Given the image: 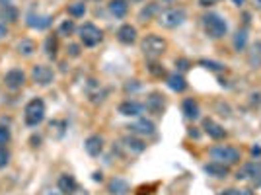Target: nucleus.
<instances>
[{
  "mask_svg": "<svg viewBox=\"0 0 261 195\" xmlns=\"http://www.w3.org/2000/svg\"><path fill=\"white\" fill-rule=\"evenodd\" d=\"M6 35H8V23L0 18V39H4Z\"/></svg>",
  "mask_w": 261,
  "mask_h": 195,
  "instance_id": "obj_35",
  "label": "nucleus"
},
{
  "mask_svg": "<svg viewBox=\"0 0 261 195\" xmlns=\"http://www.w3.org/2000/svg\"><path fill=\"white\" fill-rule=\"evenodd\" d=\"M47 195H61V193H57V191H49Z\"/></svg>",
  "mask_w": 261,
  "mask_h": 195,
  "instance_id": "obj_46",
  "label": "nucleus"
},
{
  "mask_svg": "<svg viewBox=\"0 0 261 195\" xmlns=\"http://www.w3.org/2000/svg\"><path fill=\"white\" fill-rule=\"evenodd\" d=\"M248 65L251 68H261V41H255L250 47V51H248Z\"/></svg>",
  "mask_w": 261,
  "mask_h": 195,
  "instance_id": "obj_22",
  "label": "nucleus"
},
{
  "mask_svg": "<svg viewBox=\"0 0 261 195\" xmlns=\"http://www.w3.org/2000/svg\"><path fill=\"white\" fill-rule=\"evenodd\" d=\"M8 141H10V129L0 127V144H6Z\"/></svg>",
  "mask_w": 261,
  "mask_h": 195,
  "instance_id": "obj_34",
  "label": "nucleus"
},
{
  "mask_svg": "<svg viewBox=\"0 0 261 195\" xmlns=\"http://www.w3.org/2000/svg\"><path fill=\"white\" fill-rule=\"evenodd\" d=\"M156 14H160V8H158L156 2H150V4H146V6H142L141 8V12H139V20H141V22H148V20H152Z\"/></svg>",
  "mask_w": 261,
  "mask_h": 195,
  "instance_id": "obj_25",
  "label": "nucleus"
},
{
  "mask_svg": "<svg viewBox=\"0 0 261 195\" xmlns=\"http://www.w3.org/2000/svg\"><path fill=\"white\" fill-rule=\"evenodd\" d=\"M148 68H150V72H152V75H156V76H162L164 75V68L160 65H150Z\"/></svg>",
  "mask_w": 261,
  "mask_h": 195,
  "instance_id": "obj_38",
  "label": "nucleus"
},
{
  "mask_svg": "<svg viewBox=\"0 0 261 195\" xmlns=\"http://www.w3.org/2000/svg\"><path fill=\"white\" fill-rule=\"evenodd\" d=\"M130 2H141V0H130Z\"/></svg>",
  "mask_w": 261,
  "mask_h": 195,
  "instance_id": "obj_48",
  "label": "nucleus"
},
{
  "mask_svg": "<svg viewBox=\"0 0 261 195\" xmlns=\"http://www.w3.org/2000/svg\"><path fill=\"white\" fill-rule=\"evenodd\" d=\"M103 180V174L101 172H94V182H101Z\"/></svg>",
  "mask_w": 261,
  "mask_h": 195,
  "instance_id": "obj_40",
  "label": "nucleus"
},
{
  "mask_svg": "<svg viewBox=\"0 0 261 195\" xmlns=\"http://www.w3.org/2000/svg\"><path fill=\"white\" fill-rule=\"evenodd\" d=\"M129 129H130V133L141 135V137H152L154 131H156V127H154V123L150 119H144V117H141L137 123L129 125Z\"/></svg>",
  "mask_w": 261,
  "mask_h": 195,
  "instance_id": "obj_14",
  "label": "nucleus"
},
{
  "mask_svg": "<svg viewBox=\"0 0 261 195\" xmlns=\"http://www.w3.org/2000/svg\"><path fill=\"white\" fill-rule=\"evenodd\" d=\"M78 35H80V41L84 43V47H96V45H99L101 39H103V32L99 30L98 26H94V23H84V26H80Z\"/></svg>",
  "mask_w": 261,
  "mask_h": 195,
  "instance_id": "obj_6",
  "label": "nucleus"
},
{
  "mask_svg": "<svg viewBox=\"0 0 261 195\" xmlns=\"http://www.w3.org/2000/svg\"><path fill=\"white\" fill-rule=\"evenodd\" d=\"M84 149L90 156H99L103 151V137L101 135H90L84 141Z\"/></svg>",
  "mask_w": 261,
  "mask_h": 195,
  "instance_id": "obj_16",
  "label": "nucleus"
},
{
  "mask_svg": "<svg viewBox=\"0 0 261 195\" xmlns=\"http://www.w3.org/2000/svg\"><path fill=\"white\" fill-rule=\"evenodd\" d=\"M57 187H59V193L61 195H74L78 191V184L74 180V176L70 174H63L57 182Z\"/></svg>",
  "mask_w": 261,
  "mask_h": 195,
  "instance_id": "obj_12",
  "label": "nucleus"
},
{
  "mask_svg": "<svg viewBox=\"0 0 261 195\" xmlns=\"http://www.w3.org/2000/svg\"><path fill=\"white\" fill-rule=\"evenodd\" d=\"M203 30L211 39H220L228 32V23L217 12H207L203 16Z\"/></svg>",
  "mask_w": 261,
  "mask_h": 195,
  "instance_id": "obj_1",
  "label": "nucleus"
},
{
  "mask_svg": "<svg viewBox=\"0 0 261 195\" xmlns=\"http://www.w3.org/2000/svg\"><path fill=\"white\" fill-rule=\"evenodd\" d=\"M32 80L39 86H49L55 80L53 68L47 65H35L32 68Z\"/></svg>",
  "mask_w": 261,
  "mask_h": 195,
  "instance_id": "obj_8",
  "label": "nucleus"
},
{
  "mask_svg": "<svg viewBox=\"0 0 261 195\" xmlns=\"http://www.w3.org/2000/svg\"><path fill=\"white\" fill-rule=\"evenodd\" d=\"M123 144H125V149L130 152H135V154H141V152L146 151V144L139 139V137H135V135H127V137H123Z\"/></svg>",
  "mask_w": 261,
  "mask_h": 195,
  "instance_id": "obj_21",
  "label": "nucleus"
},
{
  "mask_svg": "<svg viewBox=\"0 0 261 195\" xmlns=\"http://www.w3.org/2000/svg\"><path fill=\"white\" fill-rule=\"evenodd\" d=\"M57 49H59V41H57V35H49L43 43V51L49 59H55L57 57Z\"/></svg>",
  "mask_w": 261,
  "mask_h": 195,
  "instance_id": "obj_26",
  "label": "nucleus"
},
{
  "mask_svg": "<svg viewBox=\"0 0 261 195\" xmlns=\"http://www.w3.org/2000/svg\"><path fill=\"white\" fill-rule=\"evenodd\" d=\"M203 170H205V174H208L211 178H226L230 174V166H226V164H222V162H211V164H205Z\"/></svg>",
  "mask_w": 261,
  "mask_h": 195,
  "instance_id": "obj_18",
  "label": "nucleus"
},
{
  "mask_svg": "<svg viewBox=\"0 0 261 195\" xmlns=\"http://www.w3.org/2000/svg\"><path fill=\"white\" fill-rule=\"evenodd\" d=\"M0 12H2V16H4L8 22H16V20H18V10L14 8V4H10V2H8V4H2V10Z\"/></svg>",
  "mask_w": 261,
  "mask_h": 195,
  "instance_id": "obj_30",
  "label": "nucleus"
},
{
  "mask_svg": "<svg viewBox=\"0 0 261 195\" xmlns=\"http://www.w3.org/2000/svg\"><path fill=\"white\" fill-rule=\"evenodd\" d=\"M16 51L23 57H30V55L35 53V43H33L32 39H22V41H18L16 45Z\"/></svg>",
  "mask_w": 261,
  "mask_h": 195,
  "instance_id": "obj_27",
  "label": "nucleus"
},
{
  "mask_svg": "<svg viewBox=\"0 0 261 195\" xmlns=\"http://www.w3.org/2000/svg\"><path fill=\"white\" fill-rule=\"evenodd\" d=\"M244 2H246V0H234V4H236V6H242Z\"/></svg>",
  "mask_w": 261,
  "mask_h": 195,
  "instance_id": "obj_43",
  "label": "nucleus"
},
{
  "mask_svg": "<svg viewBox=\"0 0 261 195\" xmlns=\"http://www.w3.org/2000/svg\"><path fill=\"white\" fill-rule=\"evenodd\" d=\"M10 164V151L6 149V144H0V170L6 168Z\"/></svg>",
  "mask_w": 261,
  "mask_h": 195,
  "instance_id": "obj_33",
  "label": "nucleus"
},
{
  "mask_svg": "<svg viewBox=\"0 0 261 195\" xmlns=\"http://www.w3.org/2000/svg\"><path fill=\"white\" fill-rule=\"evenodd\" d=\"M175 66H177L179 70H187V68H189V61H187V59H177V61H175Z\"/></svg>",
  "mask_w": 261,
  "mask_h": 195,
  "instance_id": "obj_36",
  "label": "nucleus"
},
{
  "mask_svg": "<svg viewBox=\"0 0 261 195\" xmlns=\"http://www.w3.org/2000/svg\"><path fill=\"white\" fill-rule=\"evenodd\" d=\"M238 180H250L251 185L259 187L261 185V162L253 160V162H248L242 166V170H238L236 174Z\"/></svg>",
  "mask_w": 261,
  "mask_h": 195,
  "instance_id": "obj_7",
  "label": "nucleus"
},
{
  "mask_svg": "<svg viewBox=\"0 0 261 195\" xmlns=\"http://www.w3.org/2000/svg\"><path fill=\"white\" fill-rule=\"evenodd\" d=\"M108 189H109V193H113V195H125L129 191V182L123 180V178H113L108 184Z\"/></svg>",
  "mask_w": 261,
  "mask_h": 195,
  "instance_id": "obj_23",
  "label": "nucleus"
},
{
  "mask_svg": "<svg viewBox=\"0 0 261 195\" xmlns=\"http://www.w3.org/2000/svg\"><path fill=\"white\" fill-rule=\"evenodd\" d=\"M251 152H253V156H255V154L259 156V154H261V147H253V149H251Z\"/></svg>",
  "mask_w": 261,
  "mask_h": 195,
  "instance_id": "obj_42",
  "label": "nucleus"
},
{
  "mask_svg": "<svg viewBox=\"0 0 261 195\" xmlns=\"http://www.w3.org/2000/svg\"><path fill=\"white\" fill-rule=\"evenodd\" d=\"M109 12L115 18H125L127 12H129V2L127 0H111L109 2Z\"/></svg>",
  "mask_w": 261,
  "mask_h": 195,
  "instance_id": "obj_24",
  "label": "nucleus"
},
{
  "mask_svg": "<svg viewBox=\"0 0 261 195\" xmlns=\"http://www.w3.org/2000/svg\"><path fill=\"white\" fill-rule=\"evenodd\" d=\"M84 14H86V4L84 2H72V4H68V16L82 18Z\"/></svg>",
  "mask_w": 261,
  "mask_h": 195,
  "instance_id": "obj_28",
  "label": "nucleus"
},
{
  "mask_svg": "<svg viewBox=\"0 0 261 195\" xmlns=\"http://www.w3.org/2000/svg\"><path fill=\"white\" fill-rule=\"evenodd\" d=\"M25 23H28V28H32V30L43 32V30H47V28L53 23V16H49V14H35V12H30V14L25 16Z\"/></svg>",
  "mask_w": 261,
  "mask_h": 195,
  "instance_id": "obj_10",
  "label": "nucleus"
},
{
  "mask_svg": "<svg viewBox=\"0 0 261 195\" xmlns=\"http://www.w3.org/2000/svg\"><path fill=\"white\" fill-rule=\"evenodd\" d=\"M166 84H168L170 90H174V92H185V90H187V80H185L184 75H179V72H172V75H168Z\"/></svg>",
  "mask_w": 261,
  "mask_h": 195,
  "instance_id": "obj_20",
  "label": "nucleus"
},
{
  "mask_svg": "<svg viewBox=\"0 0 261 195\" xmlns=\"http://www.w3.org/2000/svg\"><path fill=\"white\" fill-rule=\"evenodd\" d=\"M74 30H76L74 22H72V20H65V22L59 26V35L68 37V35H72V33H74Z\"/></svg>",
  "mask_w": 261,
  "mask_h": 195,
  "instance_id": "obj_31",
  "label": "nucleus"
},
{
  "mask_svg": "<svg viewBox=\"0 0 261 195\" xmlns=\"http://www.w3.org/2000/svg\"><path fill=\"white\" fill-rule=\"evenodd\" d=\"M68 55H70V57H80V47L74 43H70L68 45Z\"/></svg>",
  "mask_w": 261,
  "mask_h": 195,
  "instance_id": "obj_37",
  "label": "nucleus"
},
{
  "mask_svg": "<svg viewBox=\"0 0 261 195\" xmlns=\"http://www.w3.org/2000/svg\"><path fill=\"white\" fill-rule=\"evenodd\" d=\"M142 111H144V104H139L135 100H127L119 104V113L123 117H139Z\"/></svg>",
  "mask_w": 261,
  "mask_h": 195,
  "instance_id": "obj_13",
  "label": "nucleus"
},
{
  "mask_svg": "<svg viewBox=\"0 0 261 195\" xmlns=\"http://www.w3.org/2000/svg\"><path fill=\"white\" fill-rule=\"evenodd\" d=\"M144 109L152 115H162L164 109H166V98L160 92H150L146 96V102H144Z\"/></svg>",
  "mask_w": 261,
  "mask_h": 195,
  "instance_id": "obj_9",
  "label": "nucleus"
},
{
  "mask_svg": "<svg viewBox=\"0 0 261 195\" xmlns=\"http://www.w3.org/2000/svg\"><path fill=\"white\" fill-rule=\"evenodd\" d=\"M162 2H174V0H162Z\"/></svg>",
  "mask_w": 261,
  "mask_h": 195,
  "instance_id": "obj_47",
  "label": "nucleus"
},
{
  "mask_svg": "<svg viewBox=\"0 0 261 195\" xmlns=\"http://www.w3.org/2000/svg\"><path fill=\"white\" fill-rule=\"evenodd\" d=\"M220 195H240V193L236 191V189H226V191H222Z\"/></svg>",
  "mask_w": 261,
  "mask_h": 195,
  "instance_id": "obj_41",
  "label": "nucleus"
},
{
  "mask_svg": "<svg viewBox=\"0 0 261 195\" xmlns=\"http://www.w3.org/2000/svg\"><path fill=\"white\" fill-rule=\"evenodd\" d=\"M199 65L205 66L207 70H213V72L224 70V65H222V63H217V61H207V59H203V61H199Z\"/></svg>",
  "mask_w": 261,
  "mask_h": 195,
  "instance_id": "obj_32",
  "label": "nucleus"
},
{
  "mask_svg": "<svg viewBox=\"0 0 261 195\" xmlns=\"http://www.w3.org/2000/svg\"><path fill=\"white\" fill-rule=\"evenodd\" d=\"M187 20V12L184 8H166L158 14V23L166 30H174L179 28Z\"/></svg>",
  "mask_w": 261,
  "mask_h": 195,
  "instance_id": "obj_4",
  "label": "nucleus"
},
{
  "mask_svg": "<svg viewBox=\"0 0 261 195\" xmlns=\"http://www.w3.org/2000/svg\"><path fill=\"white\" fill-rule=\"evenodd\" d=\"M23 119L28 127H37L45 119V102L41 98H33L28 102V106L23 109Z\"/></svg>",
  "mask_w": 261,
  "mask_h": 195,
  "instance_id": "obj_2",
  "label": "nucleus"
},
{
  "mask_svg": "<svg viewBox=\"0 0 261 195\" xmlns=\"http://www.w3.org/2000/svg\"><path fill=\"white\" fill-rule=\"evenodd\" d=\"M117 39L123 45H133L137 41V28L130 26V23H123L119 30H117Z\"/></svg>",
  "mask_w": 261,
  "mask_h": 195,
  "instance_id": "obj_17",
  "label": "nucleus"
},
{
  "mask_svg": "<svg viewBox=\"0 0 261 195\" xmlns=\"http://www.w3.org/2000/svg\"><path fill=\"white\" fill-rule=\"evenodd\" d=\"M215 2H217V0H199V4H201L203 8H207V6H213Z\"/></svg>",
  "mask_w": 261,
  "mask_h": 195,
  "instance_id": "obj_39",
  "label": "nucleus"
},
{
  "mask_svg": "<svg viewBox=\"0 0 261 195\" xmlns=\"http://www.w3.org/2000/svg\"><path fill=\"white\" fill-rule=\"evenodd\" d=\"M74 195H90V193H88L86 189H84V191H78V193H74Z\"/></svg>",
  "mask_w": 261,
  "mask_h": 195,
  "instance_id": "obj_44",
  "label": "nucleus"
},
{
  "mask_svg": "<svg viewBox=\"0 0 261 195\" xmlns=\"http://www.w3.org/2000/svg\"><path fill=\"white\" fill-rule=\"evenodd\" d=\"M4 84L10 90H20L25 84V72L22 68H12L4 75Z\"/></svg>",
  "mask_w": 261,
  "mask_h": 195,
  "instance_id": "obj_11",
  "label": "nucleus"
},
{
  "mask_svg": "<svg viewBox=\"0 0 261 195\" xmlns=\"http://www.w3.org/2000/svg\"><path fill=\"white\" fill-rule=\"evenodd\" d=\"M166 47H168V45H166V39H164V37L150 33V35H146V37L142 39L141 51L146 59H158V57L166 51Z\"/></svg>",
  "mask_w": 261,
  "mask_h": 195,
  "instance_id": "obj_3",
  "label": "nucleus"
},
{
  "mask_svg": "<svg viewBox=\"0 0 261 195\" xmlns=\"http://www.w3.org/2000/svg\"><path fill=\"white\" fill-rule=\"evenodd\" d=\"M181 109H184L185 117L191 121H195L201 117V108H199V104H197L193 98H187L184 100V104H181Z\"/></svg>",
  "mask_w": 261,
  "mask_h": 195,
  "instance_id": "obj_19",
  "label": "nucleus"
},
{
  "mask_svg": "<svg viewBox=\"0 0 261 195\" xmlns=\"http://www.w3.org/2000/svg\"><path fill=\"white\" fill-rule=\"evenodd\" d=\"M246 43H248V32H246V30H240V32L234 35V49H236V51H244Z\"/></svg>",
  "mask_w": 261,
  "mask_h": 195,
  "instance_id": "obj_29",
  "label": "nucleus"
},
{
  "mask_svg": "<svg viewBox=\"0 0 261 195\" xmlns=\"http://www.w3.org/2000/svg\"><path fill=\"white\" fill-rule=\"evenodd\" d=\"M203 129L207 133L211 139H215V141H220V139H224L226 137V131L222 125H218L215 119H203Z\"/></svg>",
  "mask_w": 261,
  "mask_h": 195,
  "instance_id": "obj_15",
  "label": "nucleus"
},
{
  "mask_svg": "<svg viewBox=\"0 0 261 195\" xmlns=\"http://www.w3.org/2000/svg\"><path fill=\"white\" fill-rule=\"evenodd\" d=\"M94 2H99V0H94Z\"/></svg>",
  "mask_w": 261,
  "mask_h": 195,
  "instance_id": "obj_49",
  "label": "nucleus"
},
{
  "mask_svg": "<svg viewBox=\"0 0 261 195\" xmlns=\"http://www.w3.org/2000/svg\"><path fill=\"white\" fill-rule=\"evenodd\" d=\"M211 156L215 162H222L226 166H232V164L240 162V151L234 149V147H228V144H218V147H213L211 149Z\"/></svg>",
  "mask_w": 261,
  "mask_h": 195,
  "instance_id": "obj_5",
  "label": "nucleus"
},
{
  "mask_svg": "<svg viewBox=\"0 0 261 195\" xmlns=\"http://www.w3.org/2000/svg\"><path fill=\"white\" fill-rule=\"evenodd\" d=\"M255 4H257V8H261V0H255Z\"/></svg>",
  "mask_w": 261,
  "mask_h": 195,
  "instance_id": "obj_45",
  "label": "nucleus"
}]
</instances>
